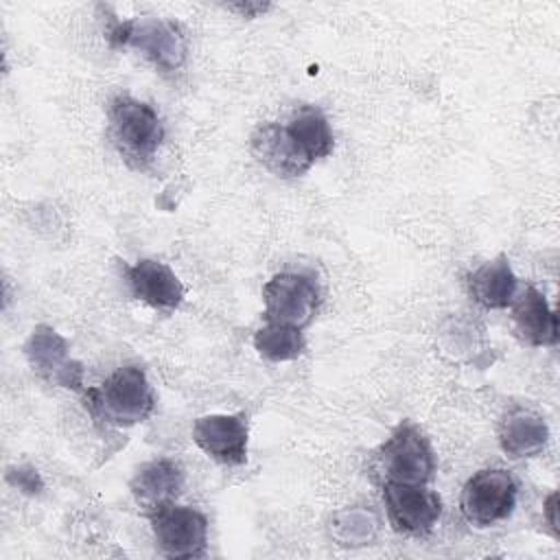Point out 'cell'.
<instances>
[{
    "label": "cell",
    "mask_w": 560,
    "mask_h": 560,
    "mask_svg": "<svg viewBox=\"0 0 560 560\" xmlns=\"http://www.w3.org/2000/svg\"><path fill=\"white\" fill-rule=\"evenodd\" d=\"M83 400L94 420L114 427L144 422L155 409V392L147 381V374L136 365H122L101 385L85 387Z\"/></svg>",
    "instance_id": "obj_1"
},
{
    "label": "cell",
    "mask_w": 560,
    "mask_h": 560,
    "mask_svg": "<svg viewBox=\"0 0 560 560\" xmlns=\"http://www.w3.org/2000/svg\"><path fill=\"white\" fill-rule=\"evenodd\" d=\"M107 118L109 138L122 160L138 171L147 168L164 140V125L153 105L118 94L109 101Z\"/></svg>",
    "instance_id": "obj_2"
},
{
    "label": "cell",
    "mask_w": 560,
    "mask_h": 560,
    "mask_svg": "<svg viewBox=\"0 0 560 560\" xmlns=\"http://www.w3.org/2000/svg\"><path fill=\"white\" fill-rule=\"evenodd\" d=\"M383 483L427 486L435 470L433 451L413 422H400L376 453Z\"/></svg>",
    "instance_id": "obj_3"
},
{
    "label": "cell",
    "mask_w": 560,
    "mask_h": 560,
    "mask_svg": "<svg viewBox=\"0 0 560 560\" xmlns=\"http://www.w3.org/2000/svg\"><path fill=\"white\" fill-rule=\"evenodd\" d=\"M107 37L114 46H133L155 68L173 72L184 66L188 46L182 28L168 20L114 22Z\"/></svg>",
    "instance_id": "obj_4"
},
{
    "label": "cell",
    "mask_w": 560,
    "mask_h": 560,
    "mask_svg": "<svg viewBox=\"0 0 560 560\" xmlns=\"http://www.w3.org/2000/svg\"><path fill=\"white\" fill-rule=\"evenodd\" d=\"M516 505V481L508 470L486 468L475 472L462 488L459 508L475 527L505 521Z\"/></svg>",
    "instance_id": "obj_5"
},
{
    "label": "cell",
    "mask_w": 560,
    "mask_h": 560,
    "mask_svg": "<svg viewBox=\"0 0 560 560\" xmlns=\"http://www.w3.org/2000/svg\"><path fill=\"white\" fill-rule=\"evenodd\" d=\"M155 547L162 556L184 560L201 558L208 545V518L188 505L168 503L149 514Z\"/></svg>",
    "instance_id": "obj_6"
},
{
    "label": "cell",
    "mask_w": 560,
    "mask_h": 560,
    "mask_svg": "<svg viewBox=\"0 0 560 560\" xmlns=\"http://www.w3.org/2000/svg\"><path fill=\"white\" fill-rule=\"evenodd\" d=\"M265 319L304 328L313 322L319 306V289L311 276L282 271L262 287Z\"/></svg>",
    "instance_id": "obj_7"
},
{
    "label": "cell",
    "mask_w": 560,
    "mask_h": 560,
    "mask_svg": "<svg viewBox=\"0 0 560 560\" xmlns=\"http://www.w3.org/2000/svg\"><path fill=\"white\" fill-rule=\"evenodd\" d=\"M383 503L394 532L427 536L442 516V499L427 486L383 483Z\"/></svg>",
    "instance_id": "obj_8"
},
{
    "label": "cell",
    "mask_w": 560,
    "mask_h": 560,
    "mask_svg": "<svg viewBox=\"0 0 560 560\" xmlns=\"http://www.w3.org/2000/svg\"><path fill=\"white\" fill-rule=\"evenodd\" d=\"M24 354L33 372L59 387L83 392V365L70 357L68 341L50 326L33 328L24 343Z\"/></svg>",
    "instance_id": "obj_9"
},
{
    "label": "cell",
    "mask_w": 560,
    "mask_h": 560,
    "mask_svg": "<svg viewBox=\"0 0 560 560\" xmlns=\"http://www.w3.org/2000/svg\"><path fill=\"white\" fill-rule=\"evenodd\" d=\"M195 444L212 459L238 466L247 459L249 427L245 413H210L192 424Z\"/></svg>",
    "instance_id": "obj_10"
},
{
    "label": "cell",
    "mask_w": 560,
    "mask_h": 560,
    "mask_svg": "<svg viewBox=\"0 0 560 560\" xmlns=\"http://www.w3.org/2000/svg\"><path fill=\"white\" fill-rule=\"evenodd\" d=\"M129 490L138 508H142L149 516L151 512L177 501L184 490V470L168 457L151 459L136 470L133 479L129 481Z\"/></svg>",
    "instance_id": "obj_11"
},
{
    "label": "cell",
    "mask_w": 560,
    "mask_h": 560,
    "mask_svg": "<svg viewBox=\"0 0 560 560\" xmlns=\"http://www.w3.org/2000/svg\"><path fill=\"white\" fill-rule=\"evenodd\" d=\"M127 280L133 295L155 311H175L184 300V287L166 262L142 258L127 267Z\"/></svg>",
    "instance_id": "obj_12"
},
{
    "label": "cell",
    "mask_w": 560,
    "mask_h": 560,
    "mask_svg": "<svg viewBox=\"0 0 560 560\" xmlns=\"http://www.w3.org/2000/svg\"><path fill=\"white\" fill-rule=\"evenodd\" d=\"M249 149L252 155L278 177H300L311 168L280 122L258 125L252 133Z\"/></svg>",
    "instance_id": "obj_13"
},
{
    "label": "cell",
    "mask_w": 560,
    "mask_h": 560,
    "mask_svg": "<svg viewBox=\"0 0 560 560\" xmlns=\"http://www.w3.org/2000/svg\"><path fill=\"white\" fill-rule=\"evenodd\" d=\"M501 451L512 459L534 457L545 451L549 442V427L545 418L527 407H512L499 422Z\"/></svg>",
    "instance_id": "obj_14"
},
{
    "label": "cell",
    "mask_w": 560,
    "mask_h": 560,
    "mask_svg": "<svg viewBox=\"0 0 560 560\" xmlns=\"http://www.w3.org/2000/svg\"><path fill=\"white\" fill-rule=\"evenodd\" d=\"M512 322L518 337L529 346H556L558 343V313L547 304L545 295L525 287L521 295L512 300Z\"/></svg>",
    "instance_id": "obj_15"
},
{
    "label": "cell",
    "mask_w": 560,
    "mask_h": 560,
    "mask_svg": "<svg viewBox=\"0 0 560 560\" xmlns=\"http://www.w3.org/2000/svg\"><path fill=\"white\" fill-rule=\"evenodd\" d=\"M284 131L311 166L317 160L328 158L335 149L330 122L324 116V112L315 105L298 107L284 122Z\"/></svg>",
    "instance_id": "obj_16"
},
{
    "label": "cell",
    "mask_w": 560,
    "mask_h": 560,
    "mask_svg": "<svg viewBox=\"0 0 560 560\" xmlns=\"http://www.w3.org/2000/svg\"><path fill=\"white\" fill-rule=\"evenodd\" d=\"M468 291L483 308H508L516 295V276L505 256H497L468 273Z\"/></svg>",
    "instance_id": "obj_17"
},
{
    "label": "cell",
    "mask_w": 560,
    "mask_h": 560,
    "mask_svg": "<svg viewBox=\"0 0 560 560\" xmlns=\"http://www.w3.org/2000/svg\"><path fill=\"white\" fill-rule=\"evenodd\" d=\"M254 348L262 359L280 363L302 357L306 350V339L302 328L267 322L254 332Z\"/></svg>",
    "instance_id": "obj_18"
},
{
    "label": "cell",
    "mask_w": 560,
    "mask_h": 560,
    "mask_svg": "<svg viewBox=\"0 0 560 560\" xmlns=\"http://www.w3.org/2000/svg\"><path fill=\"white\" fill-rule=\"evenodd\" d=\"M335 529L339 532L341 545H365L374 538L376 534V521L372 514L359 512V510H348L337 514L335 518Z\"/></svg>",
    "instance_id": "obj_19"
},
{
    "label": "cell",
    "mask_w": 560,
    "mask_h": 560,
    "mask_svg": "<svg viewBox=\"0 0 560 560\" xmlns=\"http://www.w3.org/2000/svg\"><path fill=\"white\" fill-rule=\"evenodd\" d=\"M7 481L18 488L20 492L35 497L44 490V481L39 477V472L33 466H13L7 470Z\"/></svg>",
    "instance_id": "obj_20"
},
{
    "label": "cell",
    "mask_w": 560,
    "mask_h": 560,
    "mask_svg": "<svg viewBox=\"0 0 560 560\" xmlns=\"http://www.w3.org/2000/svg\"><path fill=\"white\" fill-rule=\"evenodd\" d=\"M556 503H558V494L556 492H551L549 497H547V501H545V514H547V518H549V527L553 529V534L558 536V518H556Z\"/></svg>",
    "instance_id": "obj_21"
},
{
    "label": "cell",
    "mask_w": 560,
    "mask_h": 560,
    "mask_svg": "<svg viewBox=\"0 0 560 560\" xmlns=\"http://www.w3.org/2000/svg\"><path fill=\"white\" fill-rule=\"evenodd\" d=\"M230 9L241 11L245 18H254V13H252V11H256V13H258V11H265V9H269V7H267V4H260V2H256V4H252V2H245V4H243V2H241V4H232Z\"/></svg>",
    "instance_id": "obj_22"
}]
</instances>
